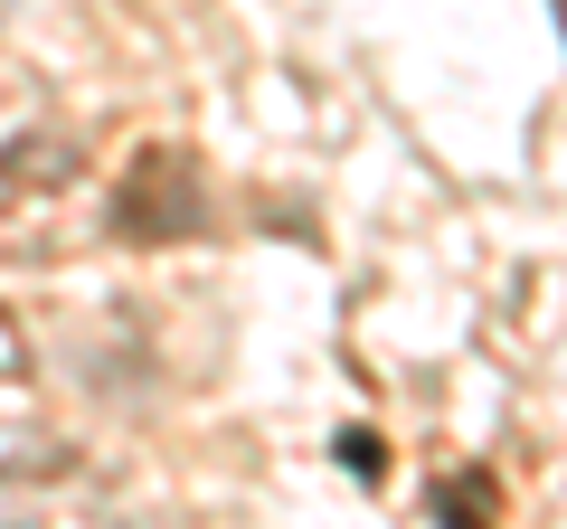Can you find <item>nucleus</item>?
Masks as SVG:
<instances>
[{"mask_svg": "<svg viewBox=\"0 0 567 529\" xmlns=\"http://www.w3.org/2000/svg\"><path fill=\"white\" fill-rule=\"evenodd\" d=\"M199 218H208L199 162H189L181 143L142 152L133 180H123V199H114V227H123V237H199Z\"/></svg>", "mask_w": 567, "mask_h": 529, "instance_id": "obj_1", "label": "nucleus"}, {"mask_svg": "<svg viewBox=\"0 0 567 529\" xmlns=\"http://www.w3.org/2000/svg\"><path fill=\"white\" fill-rule=\"evenodd\" d=\"M85 170V143L76 133H20L0 152V199H39V189H66Z\"/></svg>", "mask_w": 567, "mask_h": 529, "instance_id": "obj_2", "label": "nucleus"}, {"mask_svg": "<svg viewBox=\"0 0 567 529\" xmlns=\"http://www.w3.org/2000/svg\"><path fill=\"white\" fill-rule=\"evenodd\" d=\"M29 378H39V360H29V331L10 322V312H0V397H20Z\"/></svg>", "mask_w": 567, "mask_h": 529, "instance_id": "obj_3", "label": "nucleus"}]
</instances>
